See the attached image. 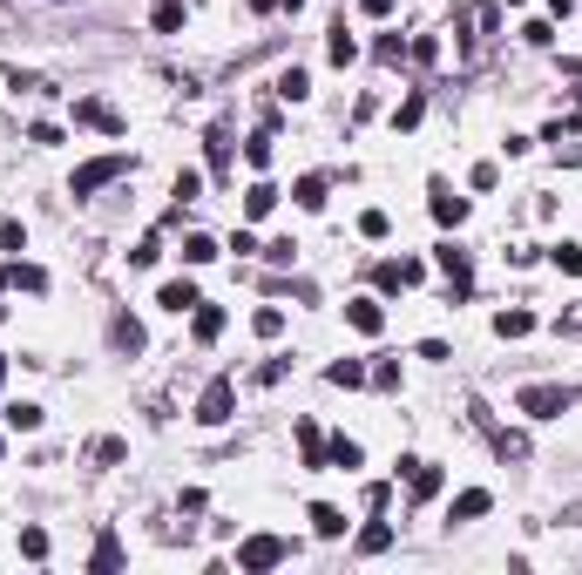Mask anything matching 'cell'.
Segmentation results:
<instances>
[{
	"instance_id": "8992f818",
	"label": "cell",
	"mask_w": 582,
	"mask_h": 575,
	"mask_svg": "<svg viewBox=\"0 0 582 575\" xmlns=\"http://www.w3.org/2000/svg\"><path fill=\"white\" fill-rule=\"evenodd\" d=\"M399 468H407V494H414V501H433V494H441V481H447L433 460H399Z\"/></svg>"
},
{
	"instance_id": "e0dca14e",
	"label": "cell",
	"mask_w": 582,
	"mask_h": 575,
	"mask_svg": "<svg viewBox=\"0 0 582 575\" xmlns=\"http://www.w3.org/2000/svg\"><path fill=\"white\" fill-rule=\"evenodd\" d=\"M190 332H197L203 346H210V339L224 332V312H217V305H197V312H190Z\"/></svg>"
},
{
	"instance_id": "4dcf8cb0",
	"label": "cell",
	"mask_w": 582,
	"mask_h": 575,
	"mask_svg": "<svg viewBox=\"0 0 582 575\" xmlns=\"http://www.w3.org/2000/svg\"><path fill=\"white\" fill-rule=\"evenodd\" d=\"M210 258H217V244L203 237V230H197V237H184V264H210Z\"/></svg>"
},
{
	"instance_id": "ba28073f",
	"label": "cell",
	"mask_w": 582,
	"mask_h": 575,
	"mask_svg": "<svg viewBox=\"0 0 582 575\" xmlns=\"http://www.w3.org/2000/svg\"><path fill=\"white\" fill-rule=\"evenodd\" d=\"M488 508H494V494H488V487H460V494H454V508H447V521H481Z\"/></svg>"
},
{
	"instance_id": "f1b7e54d",
	"label": "cell",
	"mask_w": 582,
	"mask_h": 575,
	"mask_svg": "<svg viewBox=\"0 0 582 575\" xmlns=\"http://www.w3.org/2000/svg\"><path fill=\"white\" fill-rule=\"evenodd\" d=\"M89 562H95V569H123V542H116V535H102Z\"/></svg>"
},
{
	"instance_id": "2e32d148",
	"label": "cell",
	"mask_w": 582,
	"mask_h": 575,
	"mask_svg": "<svg viewBox=\"0 0 582 575\" xmlns=\"http://www.w3.org/2000/svg\"><path fill=\"white\" fill-rule=\"evenodd\" d=\"M312 535H325V542H338V535H346V515H338L332 501H319V508H312Z\"/></svg>"
},
{
	"instance_id": "f546056e",
	"label": "cell",
	"mask_w": 582,
	"mask_h": 575,
	"mask_svg": "<svg viewBox=\"0 0 582 575\" xmlns=\"http://www.w3.org/2000/svg\"><path fill=\"white\" fill-rule=\"evenodd\" d=\"M251 332H258V339H278V332H285V312H278V305H264V312L251 318Z\"/></svg>"
},
{
	"instance_id": "4316f807",
	"label": "cell",
	"mask_w": 582,
	"mask_h": 575,
	"mask_svg": "<svg viewBox=\"0 0 582 575\" xmlns=\"http://www.w3.org/2000/svg\"><path fill=\"white\" fill-rule=\"evenodd\" d=\"M203 142H210V169L224 176V169H230V129H210Z\"/></svg>"
},
{
	"instance_id": "7a4b0ae2",
	"label": "cell",
	"mask_w": 582,
	"mask_h": 575,
	"mask_svg": "<svg viewBox=\"0 0 582 575\" xmlns=\"http://www.w3.org/2000/svg\"><path fill=\"white\" fill-rule=\"evenodd\" d=\"M576 386H521V393H515V407L521 413H528V420H562V413L569 407H576Z\"/></svg>"
},
{
	"instance_id": "f35d334b",
	"label": "cell",
	"mask_w": 582,
	"mask_h": 575,
	"mask_svg": "<svg viewBox=\"0 0 582 575\" xmlns=\"http://www.w3.org/2000/svg\"><path fill=\"white\" fill-rule=\"evenodd\" d=\"M156 258H163V244H156V237H142L136 251H129V264H136V271H142V264H156Z\"/></svg>"
},
{
	"instance_id": "836d02e7",
	"label": "cell",
	"mask_w": 582,
	"mask_h": 575,
	"mask_svg": "<svg viewBox=\"0 0 582 575\" xmlns=\"http://www.w3.org/2000/svg\"><path fill=\"white\" fill-rule=\"evenodd\" d=\"M0 251H28V230H21L14 217H0Z\"/></svg>"
},
{
	"instance_id": "7c38bea8",
	"label": "cell",
	"mask_w": 582,
	"mask_h": 575,
	"mask_svg": "<svg viewBox=\"0 0 582 575\" xmlns=\"http://www.w3.org/2000/svg\"><path fill=\"white\" fill-rule=\"evenodd\" d=\"M346 325H353V332H380V325H386V312H380V305H372V298H353V305H346Z\"/></svg>"
},
{
	"instance_id": "277c9868",
	"label": "cell",
	"mask_w": 582,
	"mask_h": 575,
	"mask_svg": "<svg viewBox=\"0 0 582 575\" xmlns=\"http://www.w3.org/2000/svg\"><path fill=\"white\" fill-rule=\"evenodd\" d=\"M230 407H237V386H230V379H210L197 393V426H224Z\"/></svg>"
},
{
	"instance_id": "30bf717a",
	"label": "cell",
	"mask_w": 582,
	"mask_h": 575,
	"mask_svg": "<svg viewBox=\"0 0 582 575\" xmlns=\"http://www.w3.org/2000/svg\"><path fill=\"white\" fill-rule=\"evenodd\" d=\"M156 305H163V312H197V285H190V278H169V285L163 291H156Z\"/></svg>"
},
{
	"instance_id": "7bdbcfd3",
	"label": "cell",
	"mask_w": 582,
	"mask_h": 575,
	"mask_svg": "<svg viewBox=\"0 0 582 575\" xmlns=\"http://www.w3.org/2000/svg\"><path fill=\"white\" fill-rule=\"evenodd\" d=\"M467 183H475V190H494V183H501V169H494V163H475V176H467Z\"/></svg>"
},
{
	"instance_id": "ac0fdd59",
	"label": "cell",
	"mask_w": 582,
	"mask_h": 575,
	"mask_svg": "<svg viewBox=\"0 0 582 575\" xmlns=\"http://www.w3.org/2000/svg\"><path fill=\"white\" fill-rule=\"evenodd\" d=\"M325 379H332V386H366V365H359V359H332V365H325Z\"/></svg>"
},
{
	"instance_id": "1f68e13d",
	"label": "cell",
	"mask_w": 582,
	"mask_h": 575,
	"mask_svg": "<svg viewBox=\"0 0 582 575\" xmlns=\"http://www.w3.org/2000/svg\"><path fill=\"white\" fill-rule=\"evenodd\" d=\"M7 278H14L21 291H47V271H41V264H14V271H7Z\"/></svg>"
},
{
	"instance_id": "74e56055",
	"label": "cell",
	"mask_w": 582,
	"mask_h": 575,
	"mask_svg": "<svg viewBox=\"0 0 582 575\" xmlns=\"http://www.w3.org/2000/svg\"><path fill=\"white\" fill-rule=\"evenodd\" d=\"M420 116H427V102H420V95H407V102H399V116H393V122H399V129H414Z\"/></svg>"
},
{
	"instance_id": "44dd1931",
	"label": "cell",
	"mask_w": 582,
	"mask_h": 575,
	"mask_svg": "<svg viewBox=\"0 0 582 575\" xmlns=\"http://www.w3.org/2000/svg\"><path fill=\"white\" fill-rule=\"evenodd\" d=\"M271 203H278L271 183H251V190H244V217H271Z\"/></svg>"
},
{
	"instance_id": "f6af8a7d",
	"label": "cell",
	"mask_w": 582,
	"mask_h": 575,
	"mask_svg": "<svg viewBox=\"0 0 582 575\" xmlns=\"http://www.w3.org/2000/svg\"><path fill=\"white\" fill-rule=\"evenodd\" d=\"M278 7H291V14H298V7H305V0H278Z\"/></svg>"
},
{
	"instance_id": "d4e9b609",
	"label": "cell",
	"mask_w": 582,
	"mask_h": 575,
	"mask_svg": "<svg viewBox=\"0 0 582 575\" xmlns=\"http://www.w3.org/2000/svg\"><path fill=\"white\" fill-rule=\"evenodd\" d=\"M7 426H14V433H34V426H41V407H34V399H21V407H7Z\"/></svg>"
},
{
	"instance_id": "d590c367",
	"label": "cell",
	"mask_w": 582,
	"mask_h": 575,
	"mask_svg": "<svg viewBox=\"0 0 582 575\" xmlns=\"http://www.w3.org/2000/svg\"><path fill=\"white\" fill-rule=\"evenodd\" d=\"M555 264H562L569 278H582V244H555Z\"/></svg>"
},
{
	"instance_id": "ab89813d",
	"label": "cell",
	"mask_w": 582,
	"mask_h": 575,
	"mask_svg": "<svg viewBox=\"0 0 582 575\" xmlns=\"http://www.w3.org/2000/svg\"><path fill=\"white\" fill-rule=\"evenodd\" d=\"M359 230H366V237H386V230H393V217H386V210H366V217H359Z\"/></svg>"
},
{
	"instance_id": "c3c4849f",
	"label": "cell",
	"mask_w": 582,
	"mask_h": 575,
	"mask_svg": "<svg viewBox=\"0 0 582 575\" xmlns=\"http://www.w3.org/2000/svg\"><path fill=\"white\" fill-rule=\"evenodd\" d=\"M0 386H7V359H0Z\"/></svg>"
},
{
	"instance_id": "cb8c5ba5",
	"label": "cell",
	"mask_w": 582,
	"mask_h": 575,
	"mask_svg": "<svg viewBox=\"0 0 582 575\" xmlns=\"http://www.w3.org/2000/svg\"><path fill=\"white\" fill-rule=\"evenodd\" d=\"M386 548H393V528H386V521H372V528L359 535V555H386Z\"/></svg>"
},
{
	"instance_id": "603a6c76",
	"label": "cell",
	"mask_w": 582,
	"mask_h": 575,
	"mask_svg": "<svg viewBox=\"0 0 582 575\" xmlns=\"http://www.w3.org/2000/svg\"><path fill=\"white\" fill-rule=\"evenodd\" d=\"M325 55H332L338 68H346V61L359 55V41H353V34H346V21H338V28H332V41H325Z\"/></svg>"
},
{
	"instance_id": "8fae6325",
	"label": "cell",
	"mask_w": 582,
	"mask_h": 575,
	"mask_svg": "<svg viewBox=\"0 0 582 575\" xmlns=\"http://www.w3.org/2000/svg\"><path fill=\"white\" fill-rule=\"evenodd\" d=\"M108 346H116V352H142V325L129 312H116V318H108Z\"/></svg>"
},
{
	"instance_id": "5b68a950",
	"label": "cell",
	"mask_w": 582,
	"mask_h": 575,
	"mask_svg": "<svg viewBox=\"0 0 582 575\" xmlns=\"http://www.w3.org/2000/svg\"><path fill=\"white\" fill-rule=\"evenodd\" d=\"M427 210H433V224H460V217H467V197H454L447 176H433L427 183Z\"/></svg>"
},
{
	"instance_id": "484cf974",
	"label": "cell",
	"mask_w": 582,
	"mask_h": 575,
	"mask_svg": "<svg viewBox=\"0 0 582 575\" xmlns=\"http://www.w3.org/2000/svg\"><path fill=\"white\" fill-rule=\"evenodd\" d=\"M184 28V0H156V34H176Z\"/></svg>"
},
{
	"instance_id": "5bb4252c",
	"label": "cell",
	"mask_w": 582,
	"mask_h": 575,
	"mask_svg": "<svg viewBox=\"0 0 582 575\" xmlns=\"http://www.w3.org/2000/svg\"><path fill=\"white\" fill-rule=\"evenodd\" d=\"M359 460H366V454H359V440H346V433H338V440H325V468H346V474H353Z\"/></svg>"
},
{
	"instance_id": "6da1fadb",
	"label": "cell",
	"mask_w": 582,
	"mask_h": 575,
	"mask_svg": "<svg viewBox=\"0 0 582 575\" xmlns=\"http://www.w3.org/2000/svg\"><path fill=\"white\" fill-rule=\"evenodd\" d=\"M129 150H108V156H95V163H81L75 169V183H68V197H95V190H108L116 176H129Z\"/></svg>"
},
{
	"instance_id": "83f0119b",
	"label": "cell",
	"mask_w": 582,
	"mask_h": 575,
	"mask_svg": "<svg viewBox=\"0 0 582 575\" xmlns=\"http://www.w3.org/2000/svg\"><path fill=\"white\" fill-rule=\"evenodd\" d=\"M169 197L197 203V197H203V176H197V169H176V183H169Z\"/></svg>"
},
{
	"instance_id": "ee69618b",
	"label": "cell",
	"mask_w": 582,
	"mask_h": 575,
	"mask_svg": "<svg viewBox=\"0 0 582 575\" xmlns=\"http://www.w3.org/2000/svg\"><path fill=\"white\" fill-rule=\"evenodd\" d=\"M359 7H366V14H393V0H359Z\"/></svg>"
},
{
	"instance_id": "b9f144b4",
	"label": "cell",
	"mask_w": 582,
	"mask_h": 575,
	"mask_svg": "<svg viewBox=\"0 0 582 575\" xmlns=\"http://www.w3.org/2000/svg\"><path fill=\"white\" fill-rule=\"evenodd\" d=\"M372 386H386V393H393V386H399V365L380 359V365H372Z\"/></svg>"
},
{
	"instance_id": "9a60e30c",
	"label": "cell",
	"mask_w": 582,
	"mask_h": 575,
	"mask_svg": "<svg viewBox=\"0 0 582 575\" xmlns=\"http://www.w3.org/2000/svg\"><path fill=\"white\" fill-rule=\"evenodd\" d=\"M291 433H298V454H305V468H325V440H319V426H312V420H298Z\"/></svg>"
},
{
	"instance_id": "52a82bcc",
	"label": "cell",
	"mask_w": 582,
	"mask_h": 575,
	"mask_svg": "<svg viewBox=\"0 0 582 575\" xmlns=\"http://www.w3.org/2000/svg\"><path fill=\"white\" fill-rule=\"evenodd\" d=\"M427 278V264L420 258H393V264H380V291H407V285H420Z\"/></svg>"
},
{
	"instance_id": "3957f363",
	"label": "cell",
	"mask_w": 582,
	"mask_h": 575,
	"mask_svg": "<svg viewBox=\"0 0 582 575\" xmlns=\"http://www.w3.org/2000/svg\"><path fill=\"white\" fill-rule=\"evenodd\" d=\"M285 555H291V542H278V535H244V542H237V569H244V575L278 569Z\"/></svg>"
},
{
	"instance_id": "4fadbf2b",
	"label": "cell",
	"mask_w": 582,
	"mask_h": 575,
	"mask_svg": "<svg viewBox=\"0 0 582 575\" xmlns=\"http://www.w3.org/2000/svg\"><path fill=\"white\" fill-rule=\"evenodd\" d=\"M433 264L454 278V291H467V251H460V244H441V251H433Z\"/></svg>"
},
{
	"instance_id": "e575fe53",
	"label": "cell",
	"mask_w": 582,
	"mask_h": 575,
	"mask_svg": "<svg viewBox=\"0 0 582 575\" xmlns=\"http://www.w3.org/2000/svg\"><path fill=\"white\" fill-rule=\"evenodd\" d=\"M7 89H21V95H41L47 82H41V75H28V68H7Z\"/></svg>"
},
{
	"instance_id": "d6a6232c",
	"label": "cell",
	"mask_w": 582,
	"mask_h": 575,
	"mask_svg": "<svg viewBox=\"0 0 582 575\" xmlns=\"http://www.w3.org/2000/svg\"><path fill=\"white\" fill-rule=\"evenodd\" d=\"M244 156H251V169H264V163H271V129H258V136L244 142Z\"/></svg>"
},
{
	"instance_id": "d6986e66",
	"label": "cell",
	"mask_w": 582,
	"mask_h": 575,
	"mask_svg": "<svg viewBox=\"0 0 582 575\" xmlns=\"http://www.w3.org/2000/svg\"><path fill=\"white\" fill-rule=\"evenodd\" d=\"M494 332H501V339H528V332H535V312H501V318H494Z\"/></svg>"
},
{
	"instance_id": "7402d4cb",
	"label": "cell",
	"mask_w": 582,
	"mask_h": 575,
	"mask_svg": "<svg viewBox=\"0 0 582 575\" xmlns=\"http://www.w3.org/2000/svg\"><path fill=\"white\" fill-rule=\"evenodd\" d=\"M278 95H285V102H305V95H312L305 68H285V75H278Z\"/></svg>"
},
{
	"instance_id": "9c48e42d",
	"label": "cell",
	"mask_w": 582,
	"mask_h": 575,
	"mask_svg": "<svg viewBox=\"0 0 582 575\" xmlns=\"http://www.w3.org/2000/svg\"><path fill=\"white\" fill-rule=\"evenodd\" d=\"M75 122H89V129H108V136H123V116H116L108 102H95V95H81V102H75Z\"/></svg>"
},
{
	"instance_id": "7dc6e473",
	"label": "cell",
	"mask_w": 582,
	"mask_h": 575,
	"mask_svg": "<svg viewBox=\"0 0 582 575\" xmlns=\"http://www.w3.org/2000/svg\"><path fill=\"white\" fill-rule=\"evenodd\" d=\"M494 7H521V0H494Z\"/></svg>"
},
{
	"instance_id": "8d00e7d4",
	"label": "cell",
	"mask_w": 582,
	"mask_h": 575,
	"mask_svg": "<svg viewBox=\"0 0 582 575\" xmlns=\"http://www.w3.org/2000/svg\"><path fill=\"white\" fill-rule=\"evenodd\" d=\"M21 555L41 562V555H47V535H41V528H21Z\"/></svg>"
},
{
	"instance_id": "60d3db41",
	"label": "cell",
	"mask_w": 582,
	"mask_h": 575,
	"mask_svg": "<svg viewBox=\"0 0 582 575\" xmlns=\"http://www.w3.org/2000/svg\"><path fill=\"white\" fill-rule=\"evenodd\" d=\"M123 454H129L123 440H95V460H102V468H116V460H123Z\"/></svg>"
},
{
	"instance_id": "ffe728a7",
	"label": "cell",
	"mask_w": 582,
	"mask_h": 575,
	"mask_svg": "<svg viewBox=\"0 0 582 575\" xmlns=\"http://www.w3.org/2000/svg\"><path fill=\"white\" fill-rule=\"evenodd\" d=\"M291 197H298V210H325V176H298Z\"/></svg>"
},
{
	"instance_id": "bcb514c9",
	"label": "cell",
	"mask_w": 582,
	"mask_h": 575,
	"mask_svg": "<svg viewBox=\"0 0 582 575\" xmlns=\"http://www.w3.org/2000/svg\"><path fill=\"white\" fill-rule=\"evenodd\" d=\"M0 291H7V271H0ZM0 318H7V305H0Z\"/></svg>"
}]
</instances>
